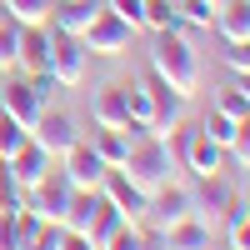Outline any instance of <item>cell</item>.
I'll use <instances>...</instances> for the list:
<instances>
[{
    "mask_svg": "<svg viewBox=\"0 0 250 250\" xmlns=\"http://www.w3.org/2000/svg\"><path fill=\"white\" fill-rule=\"evenodd\" d=\"M140 250H170V245H165V230H160V225L140 220Z\"/></svg>",
    "mask_w": 250,
    "mask_h": 250,
    "instance_id": "cell-33",
    "label": "cell"
},
{
    "mask_svg": "<svg viewBox=\"0 0 250 250\" xmlns=\"http://www.w3.org/2000/svg\"><path fill=\"white\" fill-rule=\"evenodd\" d=\"M225 250H235V245H225Z\"/></svg>",
    "mask_w": 250,
    "mask_h": 250,
    "instance_id": "cell-38",
    "label": "cell"
},
{
    "mask_svg": "<svg viewBox=\"0 0 250 250\" xmlns=\"http://www.w3.org/2000/svg\"><path fill=\"white\" fill-rule=\"evenodd\" d=\"M100 205H105V195H100V190H70V205H65V215H60V225H65V230H80V235H85Z\"/></svg>",
    "mask_w": 250,
    "mask_h": 250,
    "instance_id": "cell-18",
    "label": "cell"
},
{
    "mask_svg": "<svg viewBox=\"0 0 250 250\" xmlns=\"http://www.w3.org/2000/svg\"><path fill=\"white\" fill-rule=\"evenodd\" d=\"M225 235H230V245H235V250H250V210H245V215H235L230 225H225Z\"/></svg>",
    "mask_w": 250,
    "mask_h": 250,
    "instance_id": "cell-31",
    "label": "cell"
},
{
    "mask_svg": "<svg viewBox=\"0 0 250 250\" xmlns=\"http://www.w3.org/2000/svg\"><path fill=\"white\" fill-rule=\"evenodd\" d=\"M125 100H130V120L145 125L150 130V120H155V100H150V80H125ZM155 135V130H150Z\"/></svg>",
    "mask_w": 250,
    "mask_h": 250,
    "instance_id": "cell-19",
    "label": "cell"
},
{
    "mask_svg": "<svg viewBox=\"0 0 250 250\" xmlns=\"http://www.w3.org/2000/svg\"><path fill=\"white\" fill-rule=\"evenodd\" d=\"M145 30H185L180 15H175V0H145Z\"/></svg>",
    "mask_w": 250,
    "mask_h": 250,
    "instance_id": "cell-22",
    "label": "cell"
},
{
    "mask_svg": "<svg viewBox=\"0 0 250 250\" xmlns=\"http://www.w3.org/2000/svg\"><path fill=\"white\" fill-rule=\"evenodd\" d=\"M225 155H230L240 170L250 165V115H245V120H235V135H230V145H225Z\"/></svg>",
    "mask_w": 250,
    "mask_h": 250,
    "instance_id": "cell-27",
    "label": "cell"
},
{
    "mask_svg": "<svg viewBox=\"0 0 250 250\" xmlns=\"http://www.w3.org/2000/svg\"><path fill=\"white\" fill-rule=\"evenodd\" d=\"M235 85H240V95L250 100V70H245V75H235Z\"/></svg>",
    "mask_w": 250,
    "mask_h": 250,
    "instance_id": "cell-36",
    "label": "cell"
},
{
    "mask_svg": "<svg viewBox=\"0 0 250 250\" xmlns=\"http://www.w3.org/2000/svg\"><path fill=\"white\" fill-rule=\"evenodd\" d=\"M60 250H95V245H90V235H80V230H65V235H60Z\"/></svg>",
    "mask_w": 250,
    "mask_h": 250,
    "instance_id": "cell-35",
    "label": "cell"
},
{
    "mask_svg": "<svg viewBox=\"0 0 250 250\" xmlns=\"http://www.w3.org/2000/svg\"><path fill=\"white\" fill-rule=\"evenodd\" d=\"M210 30L225 40V45H240V40H250V0H220Z\"/></svg>",
    "mask_w": 250,
    "mask_h": 250,
    "instance_id": "cell-15",
    "label": "cell"
},
{
    "mask_svg": "<svg viewBox=\"0 0 250 250\" xmlns=\"http://www.w3.org/2000/svg\"><path fill=\"white\" fill-rule=\"evenodd\" d=\"M5 20H10V10H5V0H0V25H5Z\"/></svg>",
    "mask_w": 250,
    "mask_h": 250,
    "instance_id": "cell-37",
    "label": "cell"
},
{
    "mask_svg": "<svg viewBox=\"0 0 250 250\" xmlns=\"http://www.w3.org/2000/svg\"><path fill=\"white\" fill-rule=\"evenodd\" d=\"M215 0H175V15H180V25L185 30H210L215 25Z\"/></svg>",
    "mask_w": 250,
    "mask_h": 250,
    "instance_id": "cell-20",
    "label": "cell"
},
{
    "mask_svg": "<svg viewBox=\"0 0 250 250\" xmlns=\"http://www.w3.org/2000/svg\"><path fill=\"white\" fill-rule=\"evenodd\" d=\"M100 10H105V0H55V5H50V30H60V35H80Z\"/></svg>",
    "mask_w": 250,
    "mask_h": 250,
    "instance_id": "cell-12",
    "label": "cell"
},
{
    "mask_svg": "<svg viewBox=\"0 0 250 250\" xmlns=\"http://www.w3.org/2000/svg\"><path fill=\"white\" fill-rule=\"evenodd\" d=\"M0 110L15 115L20 125H35V115L45 110V95L30 85V75H0Z\"/></svg>",
    "mask_w": 250,
    "mask_h": 250,
    "instance_id": "cell-8",
    "label": "cell"
},
{
    "mask_svg": "<svg viewBox=\"0 0 250 250\" xmlns=\"http://www.w3.org/2000/svg\"><path fill=\"white\" fill-rule=\"evenodd\" d=\"M85 70H90V55L80 45V35H60L55 30V45H50V80H55V90H80L85 85Z\"/></svg>",
    "mask_w": 250,
    "mask_h": 250,
    "instance_id": "cell-5",
    "label": "cell"
},
{
    "mask_svg": "<svg viewBox=\"0 0 250 250\" xmlns=\"http://www.w3.org/2000/svg\"><path fill=\"white\" fill-rule=\"evenodd\" d=\"M225 65H230V75H245L250 70V40H240V45L225 50Z\"/></svg>",
    "mask_w": 250,
    "mask_h": 250,
    "instance_id": "cell-32",
    "label": "cell"
},
{
    "mask_svg": "<svg viewBox=\"0 0 250 250\" xmlns=\"http://www.w3.org/2000/svg\"><path fill=\"white\" fill-rule=\"evenodd\" d=\"M100 250H140V220H125V225H120V230H115L105 245H100Z\"/></svg>",
    "mask_w": 250,
    "mask_h": 250,
    "instance_id": "cell-30",
    "label": "cell"
},
{
    "mask_svg": "<svg viewBox=\"0 0 250 250\" xmlns=\"http://www.w3.org/2000/svg\"><path fill=\"white\" fill-rule=\"evenodd\" d=\"M210 110H220V115H230V120H245V115H250V100L240 95V85L230 80V85H220V90H215V100H210Z\"/></svg>",
    "mask_w": 250,
    "mask_h": 250,
    "instance_id": "cell-23",
    "label": "cell"
},
{
    "mask_svg": "<svg viewBox=\"0 0 250 250\" xmlns=\"http://www.w3.org/2000/svg\"><path fill=\"white\" fill-rule=\"evenodd\" d=\"M25 140H30V125H20L15 115H5V110H0V160H10Z\"/></svg>",
    "mask_w": 250,
    "mask_h": 250,
    "instance_id": "cell-24",
    "label": "cell"
},
{
    "mask_svg": "<svg viewBox=\"0 0 250 250\" xmlns=\"http://www.w3.org/2000/svg\"><path fill=\"white\" fill-rule=\"evenodd\" d=\"M50 45H55V30H50V25H20L15 70H20V75H45V70H50Z\"/></svg>",
    "mask_w": 250,
    "mask_h": 250,
    "instance_id": "cell-10",
    "label": "cell"
},
{
    "mask_svg": "<svg viewBox=\"0 0 250 250\" xmlns=\"http://www.w3.org/2000/svg\"><path fill=\"white\" fill-rule=\"evenodd\" d=\"M15 55H20V25L5 20V25H0V75L15 70Z\"/></svg>",
    "mask_w": 250,
    "mask_h": 250,
    "instance_id": "cell-25",
    "label": "cell"
},
{
    "mask_svg": "<svg viewBox=\"0 0 250 250\" xmlns=\"http://www.w3.org/2000/svg\"><path fill=\"white\" fill-rule=\"evenodd\" d=\"M15 215L20 210H0V250H15Z\"/></svg>",
    "mask_w": 250,
    "mask_h": 250,
    "instance_id": "cell-34",
    "label": "cell"
},
{
    "mask_svg": "<svg viewBox=\"0 0 250 250\" xmlns=\"http://www.w3.org/2000/svg\"><path fill=\"white\" fill-rule=\"evenodd\" d=\"M190 200H195V215L210 225V230H225V225H230L235 215H245V210H250V205H245V195H240L225 175H195Z\"/></svg>",
    "mask_w": 250,
    "mask_h": 250,
    "instance_id": "cell-2",
    "label": "cell"
},
{
    "mask_svg": "<svg viewBox=\"0 0 250 250\" xmlns=\"http://www.w3.org/2000/svg\"><path fill=\"white\" fill-rule=\"evenodd\" d=\"M145 135H150V130H145V125H135V120L115 125V130H105V125H95L90 145H95V155L105 160V165H120L125 155H130V145H135V140H145Z\"/></svg>",
    "mask_w": 250,
    "mask_h": 250,
    "instance_id": "cell-11",
    "label": "cell"
},
{
    "mask_svg": "<svg viewBox=\"0 0 250 250\" xmlns=\"http://www.w3.org/2000/svg\"><path fill=\"white\" fill-rule=\"evenodd\" d=\"M50 5L55 0H5L15 25H50Z\"/></svg>",
    "mask_w": 250,
    "mask_h": 250,
    "instance_id": "cell-21",
    "label": "cell"
},
{
    "mask_svg": "<svg viewBox=\"0 0 250 250\" xmlns=\"http://www.w3.org/2000/svg\"><path fill=\"white\" fill-rule=\"evenodd\" d=\"M245 170H250V165H245Z\"/></svg>",
    "mask_w": 250,
    "mask_h": 250,
    "instance_id": "cell-39",
    "label": "cell"
},
{
    "mask_svg": "<svg viewBox=\"0 0 250 250\" xmlns=\"http://www.w3.org/2000/svg\"><path fill=\"white\" fill-rule=\"evenodd\" d=\"M105 10L120 15L130 30H145V0H105Z\"/></svg>",
    "mask_w": 250,
    "mask_h": 250,
    "instance_id": "cell-29",
    "label": "cell"
},
{
    "mask_svg": "<svg viewBox=\"0 0 250 250\" xmlns=\"http://www.w3.org/2000/svg\"><path fill=\"white\" fill-rule=\"evenodd\" d=\"M100 195H105L115 210L125 215V220H145V205H150V190H140V185L120 170V165H110L105 170V180H100Z\"/></svg>",
    "mask_w": 250,
    "mask_h": 250,
    "instance_id": "cell-9",
    "label": "cell"
},
{
    "mask_svg": "<svg viewBox=\"0 0 250 250\" xmlns=\"http://www.w3.org/2000/svg\"><path fill=\"white\" fill-rule=\"evenodd\" d=\"M130 40H135V30L125 25L120 15H110V10H100L85 30H80V45H85V55H100V60H120V55H130Z\"/></svg>",
    "mask_w": 250,
    "mask_h": 250,
    "instance_id": "cell-4",
    "label": "cell"
},
{
    "mask_svg": "<svg viewBox=\"0 0 250 250\" xmlns=\"http://www.w3.org/2000/svg\"><path fill=\"white\" fill-rule=\"evenodd\" d=\"M225 145H215L210 135H200L195 130V140H190V150H185V170L190 175H225Z\"/></svg>",
    "mask_w": 250,
    "mask_h": 250,
    "instance_id": "cell-17",
    "label": "cell"
},
{
    "mask_svg": "<svg viewBox=\"0 0 250 250\" xmlns=\"http://www.w3.org/2000/svg\"><path fill=\"white\" fill-rule=\"evenodd\" d=\"M60 170L70 175V185H75V190H100V180H105V170H110V165L95 155V145H90L85 135H80L70 150L60 155Z\"/></svg>",
    "mask_w": 250,
    "mask_h": 250,
    "instance_id": "cell-7",
    "label": "cell"
},
{
    "mask_svg": "<svg viewBox=\"0 0 250 250\" xmlns=\"http://www.w3.org/2000/svg\"><path fill=\"white\" fill-rule=\"evenodd\" d=\"M0 210H25V190L15 185V175H10L5 160H0Z\"/></svg>",
    "mask_w": 250,
    "mask_h": 250,
    "instance_id": "cell-26",
    "label": "cell"
},
{
    "mask_svg": "<svg viewBox=\"0 0 250 250\" xmlns=\"http://www.w3.org/2000/svg\"><path fill=\"white\" fill-rule=\"evenodd\" d=\"M5 165H10V175H15V185H20V190H30V185H35L40 175H45V170H50L55 160L45 155V145H35V140H25V145H20V150H15V155H10Z\"/></svg>",
    "mask_w": 250,
    "mask_h": 250,
    "instance_id": "cell-13",
    "label": "cell"
},
{
    "mask_svg": "<svg viewBox=\"0 0 250 250\" xmlns=\"http://www.w3.org/2000/svg\"><path fill=\"white\" fill-rule=\"evenodd\" d=\"M200 135H210L215 145H230V135H235V120H230V115H220V110H210V115L200 120Z\"/></svg>",
    "mask_w": 250,
    "mask_h": 250,
    "instance_id": "cell-28",
    "label": "cell"
},
{
    "mask_svg": "<svg viewBox=\"0 0 250 250\" xmlns=\"http://www.w3.org/2000/svg\"><path fill=\"white\" fill-rule=\"evenodd\" d=\"M30 140L45 145L50 160H60V155H65L70 145L80 140V120H75L70 110H50V105H45V110L35 115V125H30Z\"/></svg>",
    "mask_w": 250,
    "mask_h": 250,
    "instance_id": "cell-6",
    "label": "cell"
},
{
    "mask_svg": "<svg viewBox=\"0 0 250 250\" xmlns=\"http://www.w3.org/2000/svg\"><path fill=\"white\" fill-rule=\"evenodd\" d=\"M215 5H220V0H215Z\"/></svg>",
    "mask_w": 250,
    "mask_h": 250,
    "instance_id": "cell-40",
    "label": "cell"
},
{
    "mask_svg": "<svg viewBox=\"0 0 250 250\" xmlns=\"http://www.w3.org/2000/svg\"><path fill=\"white\" fill-rule=\"evenodd\" d=\"M120 170L130 175L140 190H155V185L175 180V160H170V150H165V140H160V135H145V140L130 145V155L120 160Z\"/></svg>",
    "mask_w": 250,
    "mask_h": 250,
    "instance_id": "cell-3",
    "label": "cell"
},
{
    "mask_svg": "<svg viewBox=\"0 0 250 250\" xmlns=\"http://www.w3.org/2000/svg\"><path fill=\"white\" fill-rule=\"evenodd\" d=\"M150 70H155L175 95L195 100V90H200V60H195V45H190V35H185V30H155Z\"/></svg>",
    "mask_w": 250,
    "mask_h": 250,
    "instance_id": "cell-1",
    "label": "cell"
},
{
    "mask_svg": "<svg viewBox=\"0 0 250 250\" xmlns=\"http://www.w3.org/2000/svg\"><path fill=\"white\" fill-rule=\"evenodd\" d=\"M165 245L170 250H215V230L200 215H185L175 225H165Z\"/></svg>",
    "mask_w": 250,
    "mask_h": 250,
    "instance_id": "cell-14",
    "label": "cell"
},
{
    "mask_svg": "<svg viewBox=\"0 0 250 250\" xmlns=\"http://www.w3.org/2000/svg\"><path fill=\"white\" fill-rule=\"evenodd\" d=\"M90 120L105 125V130H115V125L130 120V100H125V80H115V85H105L95 100H90Z\"/></svg>",
    "mask_w": 250,
    "mask_h": 250,
    "instance_id": "cell-16",
    "label": "cell"
},
{
    "mask_svg": "<svg viewBox=\"0 0 250 250\" xmlns=\"http://www.w3.org/2000/svg\"><path fill=\"white\" fill-rule=\"evenodd\" d=\"M245 205H250V200H245Z\"/></svg>",
    "mask_w": 250,
    "mask_h": 250,
    "instance_id": "cell-41",
    "label": "cell"
}]
</instances>
